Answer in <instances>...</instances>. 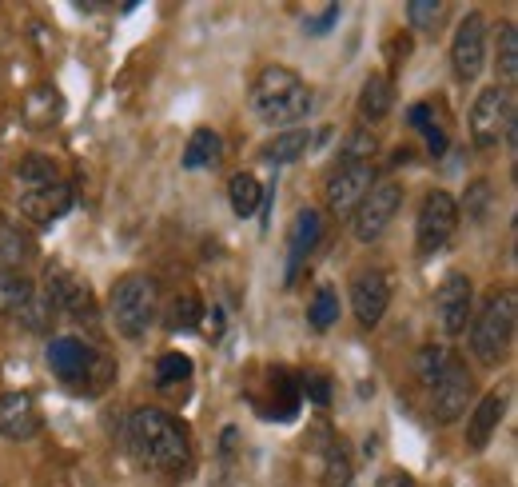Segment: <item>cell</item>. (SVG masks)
<instances>
[{"instance_id":"1","label":"cell","mask_w":518,"mask_h":487,"mask_svg":"<svg viewBox=\"0 0 518 487\" xmlns=\"http://www.w3.org/2000/svg\"><path fill=\"white\" fill-rule=\"evenodd\" d=\"M128 452L136 456L140 468L160 472V476H184L192 464V444L188 432L176 416H168L164 408H140L128 416Z\"/></svg>"},{"instance_id":"2","label":"cell","mask_w":518,"mask_h":487,"mask_svg":"<svg viewBox=\"0 0 518 487\" xmlns=\"http://www.w3.org/2000/svg\"><path fill=\"white\" fill-rule=\"evenodd\" d=\"M248 104L256 112V120L263 124H275V128H295L299 120L311 116V104H315V92L307 88V80L295 72V68H283V64H271L263 68L248 92Z\"/></svg>"},{"instance_id":"3","label":"cell","mask_w":518,"mask_h":487,"mask_svg":"<svg viewBox=\"0 0 518 487\" xmlns=\"http://www.w3.org/2000/svg\"><path fill=\"white\" fill-rule=\"evenodd\" d=\"M48 368H52V376L64 388L84 392V396H100L116 380V360L108 352L92 348L80 336H56V340H48Z\"/></svg>"},{"instance_id":"4","label":"cell","mask_w":518,"mask_h":487,"mask_svg":"<svg viewBox=\"0 0 518 487\" xmlns=\"http://www.w3.org/2000/svg\"><path fill=\"white\" fill-rule=\"evenodd\" d=\"M108 316L124 340H140L160 316V284L148 272L124 276L108 296Z\"/></svg>"},{"instance_id":"5","label":"cell","mask_w":518,"mask_h":487,"mask_svg":"<svg viewBox=\"0 0 518 487\" xmlns=\"http://www.w3.org/2000/svg\"><path fill=\"white\" fill-rule=\"evenodd\" d=\"M515 320H518V296L515 288H503L487 300V308L479 312L475 328H471V352L479 364L499 368L511 356L515 344Z\"/></svg>"},{"instance_id":"6","label":"cell","mask_w":518,"mask_h":487,"mask_svg":"<svg viewBox=\"0 0 518 487\" xmlns=\"http://www.w3.org/2000/svg\"><path fill=\"white\" fill-rule=\"evenodd\" d=\"M455 228H459V200L451 192H443V188L427 192L423 208H419V220H415V248H419V256L443 252L451 244Z\"/></svg>"},{"instance_id":"7","label":"cell","mask_w":518,"mask_h":487,"mask_svg":"<svg viewBox=\"0 0 518 487\" xmlns=\"http://www.w3.org/2000/svg\"><path fill=\"white\" fill-rule=\"evenodd\" d=\"M518 116L515 96L507 88H483L471 104V144L491 152L507 140V124Z\"/></svg>"},{"instance_id":"8","label":"cell","mask_w":518,"mask_h":487,"mask_svg":"<svg viewBox=\"0 0 518 487\" xmlns=\"http://www.w3.org/2000/svg\"><path fill=\"white\" fill-rule=\"evenodd\" d=\"M399 208H403V188H399L395 180L371 184V192H367V196L359 200V208L351 212V232H355V240H363V244L379 240V236L387 232V224L395 220Z\"/></svg>"},{"instance_id":"9","label":"cell","mask_w":518,"mask_h":487,"mask_svg":"<svg viewBox=\"0 0 518 487\" xmlns=\"http://www.w3.org/2000/svg\"><path fill=\"white\" fill-rule=\"evenodd\" d=\"M371 184H375V164H371V160H359V164L339 160V164L331 168V176H327L323 200H327V208H331L335 216H351V212L359 208V200L371 192Z\"/></svg>"},{"instance_id":"10","label":"cell","mask_w":518,"mask_h":487,"mask_svg":"<svg viewBox=\"0 0 518 487\" xmlns=\"http://www.w3.org/2000/svg\"><path fill=\"white\" fill-rule=\"evenodd\" d=\"M483 64H487V16L467 12V20H459L451 40V68L463 84H471L483 76Z\"/></svg>"},{"instance_id":"11","label":"cell","mask_w":518,"mask_h":487,"mask_svg":"<svg viewBox=\"0 0 518 487\" xmlns=\"http://www.w3.org/2000/svg\"><path fill=\"white\" fill-rule=\"evenodd\" d=\"M471 396H475V380H471V372L463 368V360L455 356V360L447 364V372H443V376L435 380V388H431V416H435V424H455V420H463Z\"/></svg>"},{"instance_id":"12","label":"cell","mask_w":518,"mask_h":487,"mask_svg":"<svg viewBox=\"0 0 518 487\" xmlns=\"http://www.w3.org/2000/svg\"><path fill=\"white\" fill-rule=\"evenodd\" d=\"M471 304H475V284H471V276H467V272H447L443 284L435 288V316H439V328H443L447 336L467 332Z\"/></svg>"},{"instance_id":"13","label":"cell","mask_w":518,"mask_h":487,"mask_svg":"<svg viewBox=\"0 0 518 487\" xmlns=\"http://www.w3.org/2000/svg\"><path fill=\"white\" fill-rule=\"evenodd\" d=\"M44 292H48V300H52L56 308H64L72 320H92V316H96L92 288H88L76 272H68L64 264H48V272H44Z\"/></svg>"},{"instance_id":"14","label":"cell","mask_w":518,"mask_h":487,"mask_svg":"<svg viewBox=\"0 0 518 487\" xmlns=\"http://www.w3.org/2000/svg\"><path fill=\"white\" fill-rule=\"evenodd\" d=\"M387 308H391V280H387V272H379V268L359 272L351 280V312H355V320L363 328H375L387 316Z\"/></svg>"},{"instance_id":"15","label":"cell","mask_w":518,"mask_h":487,"mask_svg":"<svg viewBox=\"0 0 518 487\" xmlns=\"http://www.w3.org/2000/svg\"><path fill=\"white\" fill-rule=\"evenodd\" d=\"M319 236H323L319 212H315V208H299L295 220H291V232H287V264H283V284H287V288L299 280V272H303L307 256L315 252Z\"/></svg>"},{"instance_id":"16","label":"cell","mask_w":518,"mask_h":487,"mask_svg":"<svg viewBox=\"0 0 518 487\" xmlns=\"http://www.w3.org/2000/svg\"><path fill=\"white\" fill-rule=\"evenodd\" d=\"M16 212H20L28 224H36V228H52L64 212H72V188H68L64 180H56V184H48V188L20 192Z\"/></svg>"},{"instance_id":"17","label":"cell","mask_w":518,"mask_h":487,"mask_svg":"<svg viewBox=\"0 0 518 487\" xmlns=\"http://www.w3.org/2000/svg\"><path fill=\"white\" fill-rule=\"evenodd\" d=\"M0 436L16 440V444L40 436V412H36V404L28 396H20V392L0 396Z\"/></svg>"},{"instance_id":"18","label":"cell","mask_w":518,"mask_h":487,"mask_svg":"<svg viewBox=\"0 0 518 487\" xmlns=\"http://www.w3.org/2000/svg\"><path fill=\"white\" fill-rule=\"evenodd\" d=\"M503 416H507V392H487V396L475 404V412H471L467 448H471V452H483V448L491 444V436L499 432Z\"/></svg>"},{"instance_id":"19","label":"cell","mask_w":518,"mask_h":487,"mask_svg":"<svg viewBox=\"0 0 518 487\" xmlns=\"http://www.w3.org/2000/svg\"><path fill=\"white\" fill-rule=\"evenodd\" d=\"M60 116H64V100H60V92H56L52 84H36V88L24 96V124H28L32 132L56 128Z\"/></svg>"},{"instance_id":"20","label":"cell","mask_w":518,"mask_h":487,"mask_svg":"<svg viewBox=\"0 0 518 487\" xmlns=\"http://www.w3.org/2000/svg\"><path fill=\"white\" fill-rule=\"evenodd\" d=\"M220 160H224V140H220V132H212V128H196L192 140H188V148H184V156H180V164H184L188 172L216 168Z\"/></svg>"},{"instance_id":"21","label":"cell","mask_w":518,"mask_h":487,"mask_svg":"<svg viewBox=\"0 0 518 487\" xmlns=\"http://www.w3.org/2000/svg\"><path fill=\"white\" fill-rule=\"evenodd\" d=\"M391 104H395V88H391V80L387 76H367L363 80V92H359V116L367 120V124H379V120H387V112H391Z\"/></svg>"},{"instance_id":"22","label":"cell","mask_w":518,"mask_h":487,"mask_svg":"<svg viewBox=\"0 0 518 487\" xmlns=\"http://www.w3.org/2000/svg\"><path fill=\"white\" fill-rule=\"evenodd\" d=\"M311 144H315V140H311L307 128H287V132H279L275 140H267V144L259 148V156H263L267 164H291V160H299Z\"/></svg>"},{"instance_id":"23","label":"cell","mask_w":518,"mask_h":487,"mask_svg":"<svg viewBox=\"0 0 518 487\" xmlns=\"http://www.w3.org/2000/svg\"><path fill=\"white\" fill-rule=\"evenodd\" d=\"M32 280L16 268H0V316H20L24 304L32 300Z\"/></svg>"},{"instance_id":"24","label":"cell","mask_w":518,"mask_h":487,"mask_svg":"<svg viewBox=\"0 0 518 487\" xmlns=\"http://www.w3.org/2000/svg\"><path fill=\"white\" fill-rule=\"evenodd\" d=\"M236 464H240V428L228 424L220 432V452H216V476H212V487H232L236 480Z\"/></svg>"},{"instance_id":"25","label":"cell","mask_w":518,"mask_h":487,"mask_svg":"<svg viewBox=\"0 0 518 487\" xmlns=\"http://www.w3.org/2000/svg\"><path fill=\"white\" fill-rule=\"evenodd\" d=\"M499 52H495V64H499V76H503V84H507V92L518 84V28L515 20H507L503 28H499V44H495Z\"/></svg>"},{"instance_id":"26","label":"cell","mask_w":518,"mask_h":487,"mask_svg":"<svg viewBox=\"0 0 518 487\" xmlns=\"http://www.w3.org/2000/svg\"><path fill=\"white\" fill-rule=\"evenodd\" d=\"M228 196H232V208H236V216H256L259 204H263V184H259L252 172H240V176H232V184H228Z\"/></svg>"},{"instance_id":"27","label":"cell","mask_w":518,"mask_h":487,"mask_svg":"<svg viewBox=\"0 0 518 487\" xmlns=\"http://www.w3.org/2000/svg\"><path fill=\"white\" fill-rule=\"evenodd\" d=\"M12 176H16V184H20L24 192H36V188L56 184V164H52L48 156H24Z\"/></svg>"},{"instance_id":"28","label":"cell","mask_w":518,"mask_h":487,"mask_svg":"<svg viewBox=\"0 0 518 487\" xmlns=\"http://www.w3.org/2000/svg\"><path fill=\"white\" fill-rule=\"evenodd\" d=\"M407 124L411 128H419L423 136H427V152L439 160V156H447V132L435 124V116H431V108L427 104H411L407 108Z\"/></svg>"},{"instance_id":"29","label":"cell","mask_w":518,"mask_h":487,"mask_svg":"<svg viewBox=\"0 0 518 487\" xmlns=\"http://www.w3.org/2000/svg\"><path fill=\"white\" fill-rule=\"evenodd\" d=\"M459 212H467L475 224H483V220L495 212V188H491V180H471V184H467V196H463V204H459Z\"/></svg>"},{"instance_id":"30","label":"cell","mask_w":518,"mask_h":487,"mask_svg":"<svg viewBox=\"0 0 518 487\" xmlns=\"http://www.w3.org/2000/svg\"><path fill=\"white\" fill-rule=\"evenodd\" d=\"M455 356H451V348H443V344H427V348H419V356H415V372H419V380L427 384V388H435V380L447 372V364H451Z\"/></svg>"},{"instance_id":"31","label":"cell","mask_w":518,"mask_h":487,"mask_svg":"<svg viewBox=\"0 0 518 487\" xmlns=\"http://www.w3.org/2000/svg\"><path fill=\"white\" fill-rule=\"evenodd\" d=\"M335 320H339V296H335V288L323 284V288L315 292V300L307 304V324H311L315 332H327Z\"/></svg>"},{"instance_id":"32","label":"cell","mask_w":518,"mask_h":487,"mask_svg":"<svg viewBox=\"0 0 518 487\" xmlns=\"http://www.w3.org/2000/svg\"><path fill=\"white\" fill-rule=\"evenodd\" d=\"M443 16H447V4L443 0H411L407 4V20L415 32H439L443 28Z\"/></svg>"},{"instance_id":"33","label":"cell","mask_w":518,"mask_h":487,"mask_svg":"<svg viewBox=\"0 0 518 487\" xmlns=\"http://www.w3.org/2000/svg\"><path fill=\"white\" fill-rule=\"evenodd\" d=\"M24 256H28V236L8 216H0V264L4 268H16Z\"/></svg>"},{"instance_id":"34","label":"cell","mask_w":518,"mask_h":487,"mask_svg":"<svg viewBox=\"0 0 518 487\" xmlns=\"http://www.w3.org/2000/svg\"><path fill=\"white\" fill-rule=\"evenodd\" d=\"M200 312H204L200 296H196V292H184V296H176V300H172V312H168V328H172V332H188V328H200Z\"/></svg>"},{"instance_id":"35","label":"cell","mask_w":518,"mask_h":487,"mask_svg":"<svg viewBox=\"0 0 518 487\" xmlns=\"http://www.w3.org/2000/svg\"><path fill=\"white\" fill-rule=\"evenodd\" d=\"M188 376H192V356H184V352H164L160 356V364H156V384L160 388H176Z\"/></svg>"},{"instance_id":"36","label":"cell","mask_w":518,"mask_h":487,"mask_svg":"<svg viewBox=\"0 0 518 487\" xmlns=\"http://www.w3.org/2000/svg\"><path fill=\"white\" fill-rule=\"evenodd\" d=\"M20 320H24V328H32V332H48L52 320H56V304L48 300V292H32V300L24 304Z\"/></svg>"},{"instance_id":"37","label":"cell","mask_w":518,"mask_h":487,"mask_svg":"<svg viewBox=\"0 0 518 487\" xmlns=\"http://www.w3.org/2000/svg\"><path fill=\"white\" fill-rule=\"evenodd\" d=\"M375 156V136L367 132V128H355L347 140H343V152H339V160H347V164H359V160H371Z\"/></svg>"},{"instance_id":"38","label":"cell","mask_w":518,"mask_h":487,"mask_svg":"<svg viewBox=\"0 0 518 487\" xmlns=\"http://www.w3.org/2000/svg\"><path fill=\"white\" fill-rule=\"evenodd\" d=\"M299 388L307 392L311 404H331V380L323 372H303L299 376Z\"/></svg>"},{"instance_id":"39","label":"cell","mask_w":518,"mask_h":487,"mask_svg":"<svg viewBox=\"0 0 518 487\" xmlns=\"http://www.w3.org/2000/svg\"><path fill=\"white\" fill-rule=\"evenodd\" d=\"M343 16V4H327L323 12H315V16H307L303 20V32L307 36H323V32H331L335 28V20Z\"/></svg>"},{"instance_id":"40","label":"cell","mask_w":518,"mask_h":487,"mask_svg":"<svg viewBox=\"0 0 518 487\" xmlns=\"http://www.w3.org/2000/svg\"><path fill=\"white\" fill-rule=\"evenodd\" d=\"M327 484L331 487H339V484H347L351 480V464H347V456H343V448H331L327 452Z\"/></svg>"},{"instance_id":"41","label":"cell","mask_w":518,"mask_h":487,"mask_svg":"<svg viewBox=\"0 0 518 487\" xmlns=\"http://www.w3.org/2000/svg\"><path fill=\"white\" fill-rule=\"evenodd\" d=\"M200 328H204L212 340H220V336H224V328H228V320H224V312L212 304V308H204V312H200Z\"/></svg>"},{"instance_id":"42","label":"cell","mask_w":518,"mask_h":487,"mask_svg":"<svg viewBox=\"0 0 518 487\" xmlns=\"http://www.w3.org/2000/svg\"><path fill=\"white\" fill-rule=\"evenodd\" d=\"M379 487H415V480H411V476H403V472H387V476L379 480Z\"/></svg>"},{"instance_id":"43","label":"cell","mask_w":518,"mask_h":487,"mask_svg":"<svg viewBox=\"0 0 518 487\" xmlns=\"http://www.w3.org/2000/svg\"><path fill=\"white\" fill-rule=\"evenodd\" d=\"M407 52H411V40H407V36H403V40H391V64L407 60Z\"/></svg>"}]
</instances>
